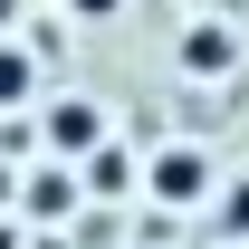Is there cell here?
Here are the masks:
<instances>
[{
    "label": "cell",
    "instance_id": "obj_3",
    "mask_svg": "<svg viewBox=\"0 0 249 249\" xmlns=\"http://www.w3.org/2000/svg\"><path fill=\"white\" fill-rule=\"evenodd\" d=\"M173 58H182V77H230V67H240V38L220 29V19H192Z\"/></svg>",
    "mask_w": 249,
    "mask_h": 249
},
{
    "label": "cell",
    "instance_id": "obj_9",
    "mask_svg": "<svg viewBox=\"0 0 249 249\" xmlns=\"http://www.w3.org/2000/svg\"><path fill=\"white\" fill-rule=\"evenodd\" d=\"M0 249H10V230H0Z\"/></svg>",
    "mask_w": 249,
    "mask_h": 249
},
{
    "label": "cell",
    "instance_id": "obj_1",
    "mask_svg": "<svg viewBox=\"0 0 249 249\" xmlns=\"http://www.w3.org/2000/svg\"><path fill=\"white\" fill-rule=\"evenodd\" d=\"M220 182V163L201 154V144H163L154 163H144V201H163V211H201Z\"/></svg>",
    "mask_w": 249,
    "mask_h": 249
},
{
    "label": "cell",
    "instance_id": "obj_2",
    "mask_svg": "<svg viewBox=\"0 0 249 249\" xmlns=\"http://www.w3.org/2000/svg\"><path fill=\"white\" fill-rule=\"evenodd\" d=\"M96 144H106V106H96V96H58V106H48V154H96Z\"/></svg>",
    "mask_w": 249,
    "mask_h": 249
},
{
    "label": "cell",
    "instance_id": "obj_5",
    "mask_svg": "<svg viewBox=\"0 0 249 249\" xmlns=\"http://www.w3.org/2000/svg\"><path fill=\"white\" fill-rule=\"evenodd\" d=\"M29 211H38V220H67V211H77V173H67V154L29 182Z\"/></svg>",
    "mask_w": 249,
    "mask_h": 249
},
{
    "label": "cell",
    "instance_id": "obj_8",
    "mask_svg": "<svg viewBox=\"0 0 249 249\" xmlns=\"http://www.w3.org/2000/svg\"><path fill=\"white\" fill-rule=\"evenodd\" d=\"M67 10H77V19H115L124 0H67Z\"/></svg>",
    "mask_w": 249,
    "mask_h": 249
},
{
    "label": "cell",
    "instance_id": "obj_4",
    "mask_svg": "<svg viewBox=\"0 0 249 249\" xmlns=\"http://www.w3.org/2000/svg\"><path fill=\"white\" fill-rule=\"evenodd\" d=\"M201 211H211V230H220V240H240V249H249V173L211 182V201H201Z\"/></svg>",
    "mask_w": 249,
    "mask_h": 249
},
{
    "label": "cell",
    "instance_id": "obj_6",
    "mask_svg": "<svg viewBox=\"0 0 249 249\" xmlns=\"http://www.w3.org/2000/svg\"><path fill=\"white\" fill-rule=\"evenodd\" d=\"M29 96H38V58H29V48H0V115L29 106Z\"/></svg>",
    "mask_w": 249,
    "mask_h": 249
},
{
    "label": "cell",
    "instance_id": "obj_7",
    "mask_svg": "<svg viewBox=\"0 0 249 249\" xmlns=\"http://www.w3.org/2000/svg\"><path fill=\"white\" fill-rule=\"evenodd\" d=\"M87 163V192H124V182H144V163H124L115 144H96V154H77Z\"/></svg>",
    "mask_w": 249,
    "mask_h": 249
}]
</instances>
